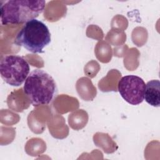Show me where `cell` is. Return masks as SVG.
<instances>
[{
    "label": "cell",
    "mask_w": 160,
    "mask_h": 160,
    "mask_svg": "<svg viewBox=\"0 0 160 160\" xmlns=\"http://www.w3.org/2000/svg\"><path fill=\"white\" fill-rule=\"evenodd\" d=\"M23 91L34 106L48 105L56 98L58 87L53 78L44 70L36 69L26 78Z\"/></svg>",
    "instance_id": "cell-1"
},
{
    "label": "cell",
    "mask_w": 160,
    "mask_h": 160,
    "mask_svg": "<svg viewBox=\"0 0 160 160\" xmlns=\"http://www.w3.org/2000/svg\"><path fill=\"white\" fill-rule=\"evenodd\" d=\"M46 5L45 1L9 0L1 4V22L2 25L26 23L36 19Z\"/></svg>",
    "instance_id": "cell-2"
},
{
    "label": "cell",
    "mask_w": 160,
    "mask_h": 160,
    "mask_svg": "<svg viewBox=\"0 0 160 160\" xmlns=\"http://www.w3.org/2000/svg\"><path fill=\"white\" fill-rule=\"evenodd\" d=\"M51 41L48 26L36 19L25 23L16 35L14 43L32 53H42Z\"/></svg>",
    "instance_id": "cell-3"
},
{
    "label": "cell",
    "mask_w": 160,
    "mask_h": 160,
    "mask_svg": "<svg viewBox=\"0 0 160 160\" xmlns=\"http://www.w3.org/2000/svg\"><path fill=\"white\" fill-rule=\"evenodd\" d=\"M28 61L18 55H6L0 61V74L3 81L12 86H19L29 74Z\"/></svg>",
    "instance_id": "cell-4"
},
{
    "label": "cell",
    "mask_w": 160,
    "mask_h": 160,
    "mask_svg": "<svg viewBox=\"0 0 160 160\" xmlns=\"http://www.w3.org/2000/svg\"><path fill=\"white\" fill-rule=\"evenodd\" d=\"M146 84L136 75H126L121 78L118 84L121 96L131 105H138L144 101Z\"/></svg>",
    "instance_id": "cell-5"
},
{
    "label": "cell",
    "mask_w": 160,
    "mask_h": 160,
    "mask_svg": "<svg viewBox=\"0 0 160 160\" xmlns=\"http://www.w3.org/2000/svg\"><path fill=\"white\" fill-rule=\"evenodd\" d=\"M144 99L153 107H159L160 82L158 79L151 80L146 84Z\"/></svg>",
    "instance_id": "cell-6"
}]
</instances>
